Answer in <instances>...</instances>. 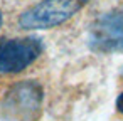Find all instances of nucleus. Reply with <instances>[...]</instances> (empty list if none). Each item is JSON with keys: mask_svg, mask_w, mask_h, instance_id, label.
Returning <instances> with one entry per match:
<instances>
[{"mask_svg": "<svg viewBox=\"0 0 123 121\" xmlns=\"http://www.w3.org/2000/svg\"><path fill=\"white\" fill-rule=\"evenodd\" d=\"M44 87L27 79L14 84L2 101V121H37L42 113Z\"/></svg>", "mask_w": 123, "mask_h": 121, "instance_id": "nucleus-1", "label": "nucleus"}, {"mask_svg": "<svg viewBox=\"0 0 123 121\" xmlns=\"http://www.w3.org/2000/svg\"><path fill=\"white\" fill-rule=\"evenodd\" d=\"M86 44L93 52H123V4L98 15L88 29Z\"/></svg>", "mask_w": 123, "mask_h": 121, "instance_id": "nucleus-3", "label": "nucleus"}, {"mask_svg": "<svg viewBox=\"0 0 123 121\" xmlns=\"http://www.w3.org/2000/svg\"><path fill=\"white\" fill-rule=\"evenodd\" d=\"M2 24H4V15H2V10H0V27H2Z\"/></svg>", "mask_w": 123, "mask_h": 121, "instance_id": "nucleus-6", "label": "nucleus"}, {"mask_svg": "<svg viewBox=\"0 0 123 121\" xmlns=\"http://www.w3.org/2000/svg\"><path fill=\"white\" fill-rule=\"evenodd\" d=\"M44 51V40L37 35L0 39V74H19L34 64Z\"/></svg>", "mask_w": 123, "mask_h": 121, "instance_id": "nucleus-4", "label": "nucleus"}, {"mask_svg": "<svg viewBox=\"0 0 123 121\" xmlns=\"http://www.w3.org/2000/svg\"><path fill=\"white\" fill-rule=\"evenodd\" d=\"M121 76H123V67H121Z\"/></svg>", "mask_w": 123, "mask_h": 121, "instance_id": "nucleus-7", "label": "nucleus"}, {"mask_svg": "<svg viewBox=\"0 0 123 121\" xmlns=\"http://www.w3.org/2000/svg\"><path fill=\"white\" fill-rule=\"evenodd\" d=\"M89 0H42L19 15L24 30H49L74 17Z\"/></svg>", "mask_w": 123, "mask_h": 121, "instance_id": "nucleus-2", "label": "nucleus"}, {"mask_svg": "<svg viewBox=\"0 0 123 121\" xmlns=\"http://www.w3.org/2000/svg\"><path fill=\"white\" fill-rule=\"evenodd\" d=\"M115 106H116V111L123 116V91L116 96V101H115Z\"/></svg>", "mask_w": 123, "mask_h": 121, "instance_id": "nucleus-5", "label": "nucleus"}]
</instances>
